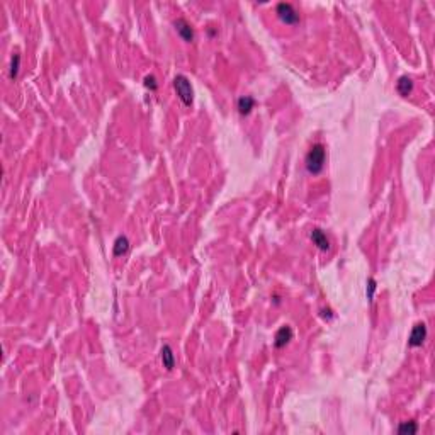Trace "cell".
Segmentation results:
<instances>
[{
    "instance_id": "1",
    "label": "cell",
    "mask_w": 435,
    "mask_h": 435,
    "mask_svg": "<svg viewBox=\"0 0 435 435\" xmlns=\"http://www.w3.org/2000/svg\"><path fill=\"white\" fill-rule=\"evenodd\" d=\"M325 160H326V150L322 143H316L309 148V152L306 153V170L311 175H318L325 168Z\"/></svg>"
},
{
    "instance_id": "2",
    "label": "cell",
    "mask_w": 435,
    "mask_h": 435,
    "mask_svg": "<svg viewBox=\"0 0 435 435\" xmlns=\"http://www.w3.org/2000/svg\"><path fill=\"white\" fill-rule=\"evenodd\" d=\"M174 88L177 92V97L182 101V104L187 106V108H190L194 102V88H192L190 80L187 79L186 75L179 73V75H175V79H174Z\"/></svg>"
},
{
    "instance_id": "3",
    "label": "cell",
    "mask_w": 435,
    "mask_h": 435,
    "mask_svg": "<svg viewBox=\"0 0 435 435\" xmlns=\"http://www.w3.org/2000/svg\"><path fill=\"white\" fill-rule=\"evenodd\" d=\"M275 14H277V17L281 19L284 24H298L299 22V12H298L296 9H294L293 3L289 2H281L277 3V7H275Z\"/></svg>"
},
{
    "instance_id": "4",
    "label": "cell",
    "mask_w": 435,
    "mask_h": 435,
    "mask_svg": "<svg viewBox=\"0 0 435 435\" xmlns=\"http://www.w3.org/2000/svg\"><path fill=\"white\" fill-rule=\"evenodd\" d=\"M425 338H427L425 323H416L410 333V338H408V345H410V347H420V345L425 342Z\"/></svg>"
},
{
    "instance_id": "5",
    "label": "cell",
    "mask_w": 435,
    "mask_h": 435,
    "mask_svg": "<svg viewBox=\"0 0 435 435\" xmlns=\"http://www.w3.org/2000/svg\"><path fill=\"white\" fill-rule=\"evenodd\" d=\"M174 26H175V31L179 32V36L184 39V41H186V43H192L194 41V29L186 19L179 17V19L174 22Z\"/></svg>"
},
{
    "instance_id": "6",
    "label": "cell",
    "mask_w": 435,
    "mask_h": 435,
    "mask_svg": "<svg viewBox=\"0 0 435 435\" xmlns=\"http://www.w3.org/2000/svg\"><path fill=\"white\" fill-rule=\"evenodd\" d=\"M293 337H294L293 328L287 326V325L281 326V328H279V330H277V333H275V337H274V345H275V349H282V347H286V345L289 344L291 340H293Z\"/></svg>"
},
{
    "instance_id": "7",
    "label": "cell",
    "mask_w": 435,
    "mask_h": 435,
    "mask_svg": "<svg viewBox=\"0 0 435 435\" xmlns=\"http://www.w3.org/2000/svg\"><path fill=\"white\" fill-rule=\"evenodd\" d=\"M311 240L320 250H323V252H328V250H330V240H328L325 231L320 230V228H315V230L311 231Z\"/></svg>"
},
{
    "instance_id": "8",
    "label": "cell",
    "mask_w": 435,
    "mask_h": 435,
    "mask_svg": "<svg viewBox=\"0 0 435 435\" xmlns=\"http://www.w3.org/2000/svg\"><path fill=\"white\" fill-rule=\"evenodd\" d=\"M160 359H162V364H163V367L167 371H172L175 367V355H174V350H172L170 345L165 344L163 347H162Z\"/></svg>"
},
{
    "instance_id": "9",
    "label": "cell",
    "mask_w": 435,
    "mask_h": 435,
    "mask_svg": "<svg viewBox=\"0 0 435 435\" xmlns=\"http://www.w3.org/2000/svg\"><path fill=\"white\" fill-rule=\"evenodd\" d=\"M396 90L400 95H403V97H408V95L411 94V90H413V80L410 79V77L403 75L398 79L396 82Z\"/></svg>"
},
{
    "instance_id": "10",
    "label": "cell",
    "mask_w": 435,
    "mask_h": 435,
    "mask_svg": "<svg viewBox=\"0 0 435 435\" xmlns=\"http://www.w3.org/2000/svg\"><path fill=\"white\" fill-rule=\"evenodd\" d=\"M128 250H130V240H128V237H124V235H119V237L116 238V242H114V246H112L114 257L124 255V253H128Z\"/></svg>"
},
{
    "instance_id": "11",
    "label": "cell",
    "mask_w": 435,
    "mask_h": 435,
    "mask_svg": "<svg viewBox=\"0 0 435 435\" xmlns=\"http://www.w3.org/2000/svg\"><path fill=\"white\" fill-rule=\"evenodd\" d=\"M255 108V99L250 97V95H243V97L238 99V110L240 114L246 116V114L252 112V109Z\"/></svg>"
},
{
    "instance_id": "12",
    "label": "cell",
    "mask_w": 435,
    "mask_h": 435,
    "mask_svg": "<svg viewBox=\"0 0 435 435\" xmlns=\"http://www.w3.org/2000/svg\"><path fill=\"white\" fill-rule=\"evenodd\" d=\"M19 68H21V56L16 53L12 56V60H10V68H9L10 80H16L17 79V75H19Z\"/></svg>"
},
{
    "instance_id": "13",
    "label": "cell",
    "mask_w": 435,
    "mask_h": 435,
    "mask_svg": "<svg viewBox=\"0 0 435 435\" xmlns=\"http://www.w3.org/2000/svg\"><path fill=\"white\" fill-rule=\"evenodd\" d=\"M416 430H418V427H416L415 422H405L398 427V432L400 434H416Z\"/></svg>"
},
{
    "instance_id": "14",
    "label": "cell",
    "mask_w": 435,
    "mask_h": 435,
    "mask_svg": "<svg viewBox=\"0 0 435 435\" xmlns=\"http://www.w3.org/2000/svg\"><path fill=\"white\" fill-rule=\"evenodd\" d=\"M143 83H145V87L150 88V90H157V88H158L157 79H155L153 75H146L145 79H143Z\"/></svg>"
},
{
    "instance_id": "15",
    "label": "cell",
    "mask_w": 435,
    "mask_h": 435,
    "mask_svg": "<svg viewBox=\"0 0 435 435\" xmlns=\"http://www.w3.org/2000/svg\"><path fill=\"white\" fill-rule=\"evenodd\" d=\"M374 291H376V281L371 277L369 281H367V289H366L367 299H369V301H372V298H374Z\"/></svg>"
}]
</instances>
